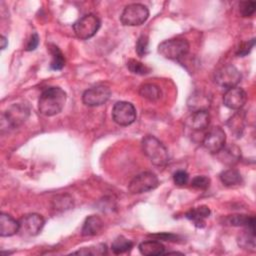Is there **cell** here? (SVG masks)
<instances>
[{
  "instance_id": "obj_2",
  "label": "cell",
  "mask_w": 256,
  "mask_h": 256,
  "mask_svg": "<svg viewBox=\"0 0 256 256\" xmlns=\"http://www.w3.org/2000/svg\"><path fill=\"white\" fill-rule=\"evenodd\" d=\"M142 151L155 166H164L169 161V153L165 145L155 136L147 135L141 142Z\"/></svg>"
},
{
  "instance_id": "obj_11",
  "label": "cell",
  "mask_w": 256,
  "mask_h": 256,
  "mask_svg": "<svg viewBox=\"0 0 256 256\" xmlns=\"http://www.w3.org/2000/svg\"><path fill=\"white\" fill-rule=\"evenodd\" d=\"M44 223V218L41 215L37 213L26 214L19 220V232L26 237L36 236L41 232Z\"/></svg>"
},
{
  "instance_id": "obj_4",
  "label": "cell",
  "mask_w": 256,
  "mask_h": 256,
  "mask_svg": "<svg viewBox=\"0 0 256 256\" xmlns=\"http://www.w3.org/2000/svg\"><path fill=\"white\" fill-rule=\"evenodd\" d=\"M189 47L187 39L176 37L161 42L158 46V52L166 59L178 60L188 53Z\"/></svg>"
},
{
  "instance_id": "obj_37",
  "label": "cell",
  "mask_w": 256,
  "mask_h": 256,
  "mask_svg": "<svg viewBox=\"0 0 256 256\" xmlns=\"http://www.w3.org/2000/svg\"><path fill=\"white\" fill-rule=\"evenodd\" d=\"M151 236L155 237L156 240L162 239V240H165V241H177V239H178V236H176L174 234H171V233H160V234H154V235H151Z\"/></svg>"
},
{
  "instance_id": "obj_29",
  "label": "cell",
  "mask_w": 256,
  "mask_h": 256,
  "mask_svg": "<svg viewBox=\"0 0 256 256\" xmlns=\"http://www.w3.org/2000/svg\"><path fill=\"white\" fill-rule=\"evenodd\" d=\"M73 254H80V255H105L107 254V246L105 244H96L89 247H83Z\"/></svg>"
},
{
  "instance_id": "obj_28",
  "label": "cell",
  "mask_w": 256,
  "mask_h": 256,
  "mask_svg": "<svg viewBox=\"0 0 256 256\" xmlns=\"http://www.w3.org/2000/svg\"><path fill=\"white\" fill-rule=\"evenodd\" d=\"M50 52L52 54V61L50 64V68L52 70H61L65 65V58L63 53L55 45H50Z\"/></svg>"
},
{
  "instance_id": "obj_34",
  "label": "cell",
  "mask_w": 256,
  "mask_h": 256,
  "mask_svg": "<svg viewBox=\"0 0 256 256\" xmlns=\"http://www.w3.org/2000/svg\"><path fill=\"white\" fill-rule=\"evenodd\" d=\"M173 181L178 186H184L189 181V175L184 170H178L173 174Z\"/></svg>"
},
{
  "instance_id": "obj_19",
  "label": "cell",
  "mask_w": 256,
  "mask_h": 256,
  "mask_svg": "<svg viewBox=\"0 0 256 256\" xmlns=\"http://www.w3.org/2000/svg\"><path fill=\"white\" fill-rule=\"evenodd\" d=\"M139 251L142 255L146 256H155L161 255L165 252L164 245L157 240H147L143 241L138 246Z\"/></svg>"
},
{
  "instance_id": "obj_25",
  "label": "cell",
  "mask_w": 256,
  "mask_h": 256,
  "mask_svg": "<svg viewBox=\"0 0 256 256\" xmlns=\"http://www.w3.org/2000/svg\"><path fill=\"white\" fill-rule=\"evenodd\" d=\"M220 180L225 186L232 187V186L239 185L242 182V177L238 170L230 168L223 171L220 174Z\"/></svg>"
},
{
  "instance_id": "obj_21",
  "label": "cell",
  "mask_w": 256,
  "mask_h": 256,
  "mask_svg": "<svg viewBox=\"0 0 256 256\" xmlns=\"http://www.w3.org/2000/svg\"><path fill=\"white\" fill-rule=\"evenodd\" d=\"M217 154H219V158L221 159V161L228 165L235 164L241 156L240 149L235 145L224 146Z\"/></svg>"
},
{
  "instance_id": "obj_35",
  "label": "cell",
  "mask_w": 256,
  "mask_h": 256,
  "mask_svg": "<svg viewBox=\"0 0 256 256\" xmlns=\"http://www.w3.org/2000/svg\"><path fill=\"white\" fill-rule=\"evenodd\" d=\"M254 43H255V39H254V38H253V39H251L250 41L243 42V43L239 46V48H238V50H237L236 54H237L238 56H241V57H243V56L247 55V54L251 51V49L253 48Z\"/></svg>"
},
{
  "instance_id": "obj_10",
  "label": "cell",
  "mask_w": 256,
  "mask_h": 256,
  "mask_svg": "<svg viewBox=\"0 0 256 256\" xmlns=\"http://www.w3.org/2000/svg\"><path fill=\"white\" fill-rule=\"evenodd\" d=\"M111 96V90L105 85H96L84 91L82 95V101L86 106L96 107L100 106L108 101Z\"/></svg>"
},
{
  "instance_id": "obj_17",
  "label": "cell",
  "mask_w": 256,
  "mask_h": 256,
  "mask_svg": "<svg viewBox=\"0 0 256 256\" xmlns=\"http://www.w3.org/2000/svg\"><path fill=\"white\" fill-rule=\"evenodd\" d=\"M103 225V221L99 216L90 215L83 223L81 234L83 236H95L101 232Z\"/></svg>"
},
{
  "instance_id": "obj_8",
  "label": "cell",
  "mask_w": 256,
  "mask_h": 256,
  "mask_svg": "<svg viewBox=\"0 0 256 256\" xmlns=\"http://www.w3.org/2000/svg\"><path fill=\"white\" fill-rule=\"evenodd\" d=\"M159 185L158 177L152 172H142L136 175L129 183L128 190L131 194H141L155 189Z\"/></svg>"
},
{
  "instance_id": "obj_14",
  "label": "cell",
  "mask_w": 256,
  "mask_h": 256,
  "mask_svg": "<svg viewBox=\"0 0 256 256\" xmlns=\"http://www.w3.org/2000/svg\"><path fill=\"white\" fill-rule=\"evenodd\" d=\"M210 105H211L210 96L202 91H196L192 93L187 100V106L192 112L208 111Z\"/></svg>"
},
{
  "instance_id": "obj_3",
  "label": "cell",
  "mask_w": 256,
  "mask_h": 256,
  "mask_svg": "<svg viewBox=\"0 0 256 256\" xmlns=\"http://www.w3.org/2000/svg\"><path fill=\"white\" fill-rule=\"evenodd\" d=\"M30 109L26 104L15 103L8 107L2 114V129H15L22 125L29 117Z\"/></svg>"
},
{
  "instance_id": "obj_18",
  "label": "cell",
  "mask_w": 256,
  "mask_h": 256,
  "mask_svg": "<svg viewBox=\"0 0 256 256\" xmlns=\"http://www.w3.org/2000/svg\"><path fill=\"white\" fill-rule=\"evenodd\" d=\"M210 213V209L207 206L202 205L189 210L186 213V218L192 221L196 227L200 228L205 225V219L209 217Z\"/></svg>"
},
{
  "instance_id": "obj_24",
  "label": "cell",
  "mask_w": 256,
  "mask_h": 256,
  "mask_svg": "<svg viewBox=\"0 0 256 256\" xmlns=\"http://www.w3.org/2000/svg\"><path fill=\"white\" fill-rule=\"evenodd\" d=\"M225 222L231 226H241V227H255V218L253 216H248L244 214L230 215L226 218Z\"/></svg>"
},
{
  "instance_id": "obj_5",
  "label": "cell",
  "mask_w": 256,
  "mask_h": 256,
  "mask_svg": "<svg viewBox=\"0 0 256 256\" xmlns=\"http://www.w3.org/2000/svg\"><path fill=\"white\" fill-rule=\"evenodd\" d=\"M149 17L148 8L140 3H132L127 5L120 16V20L125 26H139L143 24Z\"/></svg>"
},
{
  "instance_id": "obj_36",
  "label": "cell",
  "mask_w": 256,
  "mask_h": 256,
  "mask_svg": "<svg viewBox=\"0 0 256 256\" xmlns=\"http://www.w3.org/2000/svg\"><path fill=\"white\" fill-rule=\"evenodd\" d=\"M38 44H39V37H38V34H37V33H33V34L30 36V38H29V40H28V42H27V44H26V50H27V51L35 50V49L37 48Z\"/></svg>"
},
{
  "instance_id": "obj_6",
  "label": "cell",
  "mask_w": 256,
  "mask_h": 256,
  "mask_svg": "<svg viewBox=\"0 0 256 256\" xmlns=\"http://www.w3.org/2000/svg\"><path fill=\"white\" fill-rule=\"evenodd\" d=\"M101 26L100 19L94 14H86L78 19L74 25L73 30L79 39H89L93 37Z\"/></svg>"
},
{
  "instance_id": "obj_30",
  "label": "cell",
  "mask_w": 256,
  "mask_h": 256,
  "mask_svg": "<svg viewBox=\"0 0 256 256\" xmlns=\"http://www.w3.org/2000/svg\"><path fill=\"white\" fill-rule=\"evenodd\" d=\"M127 68L130 70V72L137 74V75H146L150 73L151 69L144 65L142 62L137 61L135 59H129L127 62Z\"/></svg>"
},
{
  "instance_id": "obj_33",
  "label": "cell",
  "mask_w": 256,
  "mask_h": 256,
  "mask_svg": "<svg viewBox=\"0 0 256 256\" xmlns=\"http://www.w3.org/2000/svg\"><path fill=\"white\" fill-rule=\"evenodd\" d=\"M191 186L195 189H199V190H206L209 188L210 186V179L207 176L204 175H200V176H196L192 179L191 181Z\"/></svg>"
},
{
  "instance_id": "obj_27",
  "label": "cell",
  "mask_w": 256,
  "mask_h": 256,
  "mask_svg": "<svg viewBox=\"0 0 256 256\" xmlns=\"http://www.w3.org/2000/svg\"><path fill=\"white\" fill-rule=\"evenodd\" d=\"M133 247V242L123 236H118L111 244V249L114 254H122L129 251Z\"/></svg>"
},
{
  "instance_id": "obj_32",
  "label": "cell",
  "mask_w": 256,
  "mask_h": 256,
  "mask_svg": "<svg viewBox=\"0 0 256 256\" xmlns=\"http://www.w3.org/2000/svg\"><path fill=\"white\" fill-rule=\"evenodd\" d=\"M148 37L146 35H141L135 45V50L138 56L144 57L148 53Z\"/></svg>"
},
{
  "instance_id": "obj_16",
  "label": "cell",
  "mask_w": 256,
  "mask_h": 256,
  "mask_svg": "<svg viewBox=\"0 0 256 256\" xmlns=\"http://www.w3.org/2000/svg\"><path fill=\"white\" fill-rule=\"evenodd\" d=\"M19 232V220L12 216L1 213L0 215V235L2 237H9Z\"/></svg>"
},
{
  "instance_id": "obj_12",
  "label": "cell",
  "mask_w": 256,
  "mask_h": 256,
  "mask_svg": "<svg viewBox=\"0 0 256 256\" xmlns=\"http://www.w3.org/2000/svg\"><path fill=\"white\" fill-rule=\"evenodd\" d=\"M204 148L212 153L217 154L226 143V135L224 130L219 126H214L210 128L203 138Z\"/></svg>"
},
{
  "instance_id": "obj_26",
  "label": "cell",
  "mask_w": 256,
  "mask_h": 256,
  "mask_svg": "<svg viewBox=\"0 0 256 256\" xmlns=\"http://www.w3.org/2000/svg\"><path fill=\"white\" fill-rule=\"evenodd\" d=\"M73 198L68 195V194H63V195H58L53 199L52 202V207L55 211L63 212L66 210H69L73 207Z\"/></svg>"
},
{
  "instance_id": "obj_22",
  "label": "cell",
  "mask_w": 256,
  "mask_h": 256,
  "mask_svg": "<svg viewBox=\"0 0 256 256\" xmlns=\"http://www.w3.org/2000/svg\"><path fill=\"white\" fill-rule=\"evenodd\" d=\"M139 94L142 98H144L150 102H155L160 99L162 92H161V89L159 86L152 84V83H145L140 86Z\"/></svg>"
},
{
  "instance_id": "obj_23",
  "label": "cell",
  "mask_w": 256,
  "mask_h": 256,
  "mask_svg": "<svg viewBox=\"0 0 256 256\" xmlns=\"http://www.w3.org/2000/svg\"><path fill=\"white\" fill-rule=\"evenodd\" d=\"M238 245L246 250H255V227H246L238 237Z\"/></svg>"
},
{
  "instance_id": "obj_1",
  "label": "cell",
  "mask_w": 256,
  "mask_h": 256,
  "mask_svg": "<svg viewBox=\"0 0 256 256\" xmlns=\"http://www.w3.org/2000/svg\"><path fill=\"white\" fill-rule=\"evenodd\" d=\"M66 99V92L60 87L45 88L38 100V110L44 116L57 115L64 108Z\"/></svg>"
},
{
  "instance_id": "obj_13",
  "label": "cell",
  "mask_w": 256,
  "mask_h": 256,
  "mask_svg": "<svg viewBox=\"0 0 256 256\" xmlns=\"http://www.w3.org/2000/svg\"><path fill=\"white\" fill-rule=\"evenodd\" d=\"M247 101L246 92L240 87H232L225 91L223 95L224 105L232 110L241 109Z\"/></svg>"
},
{
  "instance_id": "obj_15",
  "label": "cell",
  "mask_w": 256,
  "mask_h": 256,
  "mask_svg": "<svg viewBox=\"0 0 256 256\" xmlns=\"http://www.w3.org/2000/svg\"><path fill=\"white\" fill-rule=\"evenodd\" d=\"M210 115L208 111H196L187 119V126L194 131H202L209 126Z\"/></svg>"
},
{
  "instance_id": "obj_20",
  "label": "cell",
  "mask_w": 256,
  "mask_h": 256,
  "mask_svg": "<svg viewBox=\"0 0 256 256\" xmlns=\"http://www.w3.org/2000/svg\"><path fill=\"white\" fill-rule=\"evenodd\" d=\"M227 126L230 132L237 138L241 137L245 128V114L242 111L236 112L228 121Z\"/></svg>"
},
{
  "instance_id": "obj_9",
  "label": "cell",
  "mask_w": 256,
  "mask_h": 256,
  "mask_svg": "<svg viewBox=\"0 0 256 256\" xmlns=\"http://www.w3.org/2000/svg\"><path fill=\"white\" fill-rule=\"evenodd\" d=\"M113 121L120 126H128L136 120V109L127 101L116 102L112 109Z\"/></svg>"
},
{
  "instance_id": "obj_7",
  "label": "cell",
  "mask_w": 256,
  "mask_h": 256,
  "mask_svg": "<svg viewBox=\"0 0 256 256\" xmlns=\"http://www.w3.org/2000/svg\"><path fill=\"white\" fill-rule=\"evenodd\" d=\"M241 78L240 71L231 64H226L220 67L214 74L215 84L225 90L237 86Z\"/></svg>"
},
{
  "instance_id": "obj_31",
  "label": "cell",
  "mask_w": 256,
  "mask_h": 256,
  "mask_svg": "<svg viewBox=\"0 0 256 256\" xmlns=\"http://www.w3.org/2000/svg\"><path fill=\"white\" fill-rule=\"evenodd\" d=\"M255 7L254 1H242L239 3V13L242 17H250L254 14Z\"/></svg>"
},
{
  "instance_id": "obj_38",
  "label": "cell",
  "mask_w": 256,
  "mask_h": 256,
  "mask_svg": "<svg viewBox=\"0 0 256 256\" xmlns=\"http://www.w3.org/2000/svg\"><path fill=\"white\" fill-rule=\"evenodd\" d=\"M0 42H1V49H2V50H3V49H5V48H6V46H7V44H8L7 39H6L4 36H1V40H0Z\"/></svg>"
}]
</instances>
